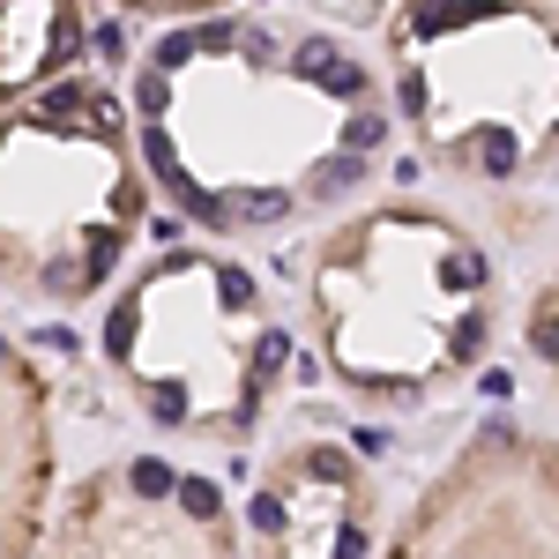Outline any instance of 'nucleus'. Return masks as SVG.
<instances>
[{
	"mask_svg": "<svg viewBox=\"0 0 559 559\" xmlns=\"http://www.w3.org/2000/svg\"><path fill=\"white\" fill-rule=\"evenodd\" d=\"M522 336H530V358H537V366L552 373V388H559V261H552V276L537 284V299H530Z\"/></svg>",
	"mask_w": 559,
	"mask_h": 559,
	"instance_id": "obj_11",
	"label": "nucleus"
},
{
	"mask_svg": "<svg viewBox=\"0 0 559 559\" xmlns=\"http://www.w3.org/2000/svg\"><path fill=\"white\" fill-rule=\"evenodd\" d=\"M292 321L269 284L216 247H165L112 292L97 358L173 440H254L292 381Z\"/></svg>",
	"mask_w": 559,
	"mask_h": 559,
	"instance_id": "obj_4",
	"label": "nucleus"
},
{
	"mask_svg": "<svg viewBox=\"0 0 559 559\" xmlns=\"http://www.w3.org/2000/svg\"><path fill=\"white\" fill-rule=\"evenodd\" d=\"M247 559H381V485L344 440L269 455L239 515Z\"/></svg>",
	"mask_w": 559,
	"mask_h": 559,
	"instance_id": "obj_8",
	"label": "nucleus"
},
{
	"mask_svg": "<svg viewBox=\"0 0 559 559\" xmlns=\"http://www.w3.org/2000/svg\"><path fill=\"white\" fill-rule=\"evenodd\" d=\"M381 559H559V440L530 426L471 432Z\"/></svg>",
	"mask_w": 559,
	"mask_h": 559,
	"instance_id": "obj_6",
	"label": "nucleus"
},
{
	"mask_svg": "<svg viewBox=\"0 0 559 559\" xmlns=\"http://www.w3.org/2000/svg\"><path fill=\"white\" fill-rule=\"evenodd\" d=\"M388 105L471 187L559 173V0H388Z\"/></svg>",
	"mask_w": 559,
	"mask_h": 559,
	"instance_id": "obj_3",
	"label": "nucleus"
},
{
	"mask_svg": "<svg viewBox=\"0 0 559 559\" xmlns=\"http://www.w3.org/2000/svg\"><path fill=\"white\" fill-rule=\"evenodd\" d=\"M112 8H120V15H150V23H165V31H173V23H202V15H224L231 0H112Z\"/></svg>",
	"mask_w": 559,
	"mask_h": 559,
	"instance_id": "obj_12",
	"label": "nucleus"
},
{
	"mask_svg": "<svg viewBox=\"0 0 559 559\" xmlns=\"http://www.w3.org/2000/svg\"><path fill=\"white\" fill-rule=\"evenodd\" d=\"M150 224L134 112L105 83H52L0 112V292L90 306Z\"/></svg>",
	"mask_w": 559,
	"mask_h": 559,
	"instance_id": "obj_5",
	"label": "nucleus"
},
{
	"mask_svg": "<svg viewBox=\"0 0 559 559\" xmlns=\"http://www.w3.org/2000/svg\"><path fill=\"white\" fill-rule=\"evenodd\" d=\"M142 173L216 239L292 231L381 173L395 105L336 31L202 15L134 60Z\"/></svg>",
	"mask_w": 559,
	"mask_h": 559,
	"instance_id": "obj_1",
	"label": "nucleus"
},
{
	"mask_svg": "<svg viewBox=\"0 0 559 559\" xmlns=\"http://www.w3.org/2000/svg\"><path fill=\"white\" fill-rule=\"evenodd\" d=\"M83 52V0H0V112L68 83Z\"/></svg>",
	"mask_w": 559,
	"mask_h": 559,
	"instance_id": "obj_10",
	"label": "nucleus"
},
{
	"mask_svg": "<svg viewBox=\"0 0 559 559\" xmlns=\"http://www.w3.org/2000/svg\"><path fill=\"white\" fill-rule=\"evenodd\" d=\"M38 559H247V537L210 477L165 455H120L68 485Z\"/></svg>",
	"mask_w": 559,
	"mask_h": 559,
	"instance_id": "obj_7",
	"label": "nucleus"
},
{
	"mask_svg": "<svg viewBox=\"0 0 559 559\" xmlns=\"http://www.w3.org/2000/svg\"><path fill=\"white\" fill-rule=\"evenodd\" d=\"M52 508V388L0 329V559H38Z\"/></svg>",
	"mask_w": 559,
	"mask_h": 559,
	"instance_id": "obj_9",
	"label": "nucleus"
},
{
	"mask_svg": "<svg viewBox=\"0 0 559 559\" xmlns=\"http://www.w3.org/2000/svg\"><path fill=\"white\" fill-rule=\"evenodd\" d=\"M492 313L500 276L485 239L432 202H373L329 224L306 261L321 373L373 411H418L471 381L492 350Z\"/></svg>",
	"mask_w": 559,
	"mask_h": 559,
	"instance_id": "obj_2",
	"label": "nucleus"
}]
</instances>
